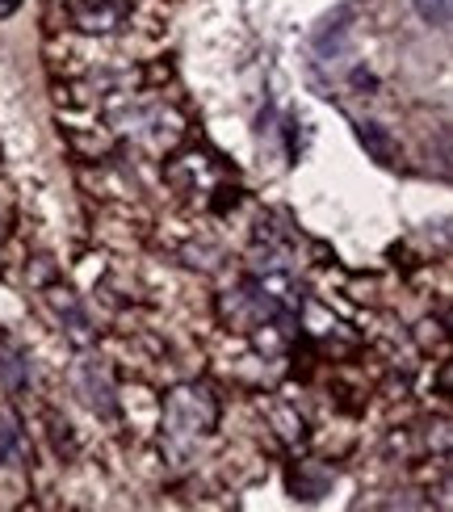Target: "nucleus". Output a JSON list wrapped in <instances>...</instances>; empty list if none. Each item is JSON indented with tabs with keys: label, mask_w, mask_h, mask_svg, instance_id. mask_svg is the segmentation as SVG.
<instances>
[{
	"label": "nucleus",
	"mask_w": 453,
	"mask_h": 512,
	"mask_svg": "<svg viewBox=\"0 0 453 512\" xmlns=\"http://www.w3.org/2000/svg\"><path fill=\"white\" fill-rule=\"evenodd\" d=\"M21 454H26V441H21L17 416L13 412H0V466H13Z\"/></svg>",
	"instance_id": "f257e3e1"
},
{
	"label": "nucleus",
	"mask_w": 453,
	"mask_h": 512,
	"mask_svg": "<svg viewBox=\"0 0 453 512\" xmlns=\"http://www.w3.org/2000/svg\"><path fill=\"white\" fill-rule=\"evenodd\" d=\"M357 135H361V143L370 147V152H374L382 164H391V160H395V139L386 135L378 122H361V126H357Z\"/></svg>",
	"instance_id": "f03ea898"
},
{
	"label": "nucleus",
	"mask_w": 453,
	"mask_h": 512,
	"mask_svg": "<svg viewBox=\"0 0 453 512\" xmlns=\"http://www.w3.org/2000/svg\"><path fill=\"white\" fill-rule=\"evenodd\" d=\"M449 5L453 0H416V13L437 30H449Z\"/></svg>",
	"instance_id": "7ed1b4c3"
}]
</instances>
